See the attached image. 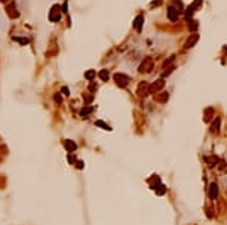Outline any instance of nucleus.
<instances>
[{
	"mask_svg": "<svg viewBox=\"0 0 227 225\" xmlns=\"http://www.w3.org/2000/svg\"><path fill=\"white\" fill-rule=\"evenodd\" d=\"M211 199H217V196H218V190H217V184H211Z\"/></svg>",
	"mask_w": 227,
	"mask_h": 225,
	"instance_id": "obj_1",
	"label": "nucleus"
},
{
	"mask_svg": "<svg viewBox=\"0 0 227 225\" xmlns=\"http://www.w3.org/2000/svg\"><path fill=\"white\" fill-rule=\"evenodd\" d=\"M162 86H163V80L160 79V80H158V82H156V83L154 84H152V92H156V90H159V88H162Z\"/></svg>",
	"mask_w": 227,
	"mask_h": 225,
	"instance_id": "obj_2",
	"label": "nucleus"
},
{
	"mask_svg": "<svg viewBox=\"0 0 227 225\" xmlns=\"http://www.w3.org/2000/svg\"><path fill=\"white\" fill-rule=\"evenodd\" d=\"M147 64H152V61H150L148 58H147V59H144L143 65H147ZM148 70H152V68H148V67H147V71H148ZM140 71H146V68H144V67H141V68H140Z\"/></svg>",
	"mask_w": 227,
	"mask_h": 225,
	"instance_id": "obj_3",
	"label": "nucleus"
},
{
	"mask_svg": "<svg viewBox=\"0 0 227 225\" xmlns=\"http://www.w3.org/2000/svg\"><path fill=\"white\" fill-rule=\"evenodd\" d=\"M218 125H220V119H217L215 121H214V126H212V131L217 132V129H218Z\"/></svg>",
	"mask_w": 227,
	"mask_h": 225,
	"instance_id": "obj_4",
	"label": "nucleus"
}]
</instances>
